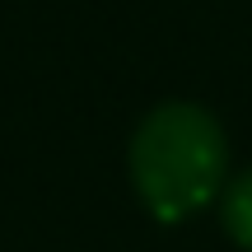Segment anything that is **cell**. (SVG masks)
Segmentation results:
<instances>
[{
	"mask_svg": "<svg viewBox=\"0 0 252 252\" xmlns=\"http://www.w3.org/2000/svg\"><path fill=\"white\" fill-rule=\"evenodd\" d=\"M131 182L154 220L178 224L220 196L229 168L224 131L201 103H159L131 135Z\"/></svg>",
	"mask_w": 252,
	"mask_h": 252,
	"instance_id": "cell-1",
	"label": "cell"
},
{
	"mask_svg": "<svg viewBox=\"0 0 252 252\" xmlns=\"http://www.w3.org/2000/svg\"><path fill=\"white\" fill-rule=\"evenodd\" d=\"M220 220H224V234L234 238L243 252H252V173H243V178H234L224 187Z\"/></svg>",
	"mask_w": 252,
	"mask_h": 252,
	"instance_id": "cell-2",
	"label": "cell"
}]
</instances>
